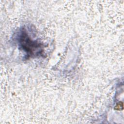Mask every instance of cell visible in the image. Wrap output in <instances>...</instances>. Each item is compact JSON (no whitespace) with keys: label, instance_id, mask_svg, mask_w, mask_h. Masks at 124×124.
I'll use <instances>...</instances> for the list:
<instances>
[{"label":"cell","instance_id":"1","mask_svg":"<svg viewBox=\"0 0 124 124\" xmlns=\"http://www.w3.org/2000/svg\"><path fill=\"white\" fill-rule=\"evenodd\" d=\"M21 44L23 48L30 55L37 54L41 46L37 43L32 42L29 38L28 37L27 34L23 33L21 37Z\"/></svg>","mask_w":124,"mask_h":124}]
</instances>
